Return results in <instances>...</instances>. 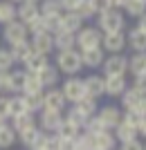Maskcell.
Returning <instances> with one entry per match:
<instances>
[{
  "label": "cell",
  "instance_id": "1",
  "mask_svg": "<svg viewBox=\"0 0 146 150\" xmlns=\"http://www.w3.org/2000/svg\"><path fill=\"white\" fill-rule=\"evenodd\" d=\"M54 67L58 72H63L68 76H74L83 69L81 63V52L79 50H65V52H56V58H54Z\"/></svg>",
  "mask_w": 146,
  "mask_h": 150
},
{
  "label": "cell",
  "instance_id": "2",
  "mask_svg": "<svg viewBox=\"0 0 146 150\" xmlns=\"http://www.w3.org/2000/svg\"><path fill=\"white\" fill-rule=\"evenodd\" d=\"M99 16V25L97 29L101 31V34H113V31H124V25H126V16L121 9H113L108 7L106 11L97 13Z\"/></svg>",
  "mask_w": 146,
  "mask_h": 150
},
{
  "label": "cell",
  "instance_id": "3",
  "mask_svg": "<svg viewBox=\"0 0 146 150\" xmlns=\"http://www.w3.org/2000/svg\"><path fill=\"white\" fill-rule=\"evenodd\" d=\"M74 36H76V50H79V52L95 50V47L101 45V31L97 29V27H85V25H83Z\"/></svg>",
  "mask_w": 146,
  "mask_h": 150
},
{
  "label": "cell",
  "instance_id": "4",
  "mask_svg": "<svg viewBox=\"0 0 146 150\" xmlns=\"http://www.w3.org/2000/svg\"><path fill=\"white\" fill-rule=\"evenodd\" d=\"M103 76H126L128 72V56L124 54H108L101 63Z\"/></svg>",
  "mask_w": 146,
  "mask_h": 150
},
{
  "label": "cell",
  "instance_id": "5",
  "mask_svg": "<svg viewBox=\"0 0 146 150\" xmlns=\"http://www.w3.org/2000/svg\"><path fill=\"white\" fill-rule=\"evenodd\" d=\"M61 94H63V99L68 101V103H72L74 105L79 99H83L85 96V90H83V79H76V76H70V79H65L63 85H61Z\"/></svg>",
  "mask_w": 146,
  "mask_h": 150
},
{
  "label": "cell",
  "instance_id": "6",
  "mask_svg": "<svg viewBox=\"0 0 146 150\" xmlns=\"http://www.w3.org/2000/svg\"><path fill=\"white\" fill-rule=\"evenodd\" d=\"M103 52L108 54H124L126 50V34L124 31H113V34H101V45Z\"/></svg>",
  "mask_w": 146,
  "mask_h": 150
},
{
  "label": "cell",
  "instance_id": "7",
  "mask_svg": "<svg viewBox=\"0 0 146 150\" xmlns=\"http://www.w3.org/2000/svg\"><path fill=\"white\" fill-rule=\"evenodd\" d=\"M68 101L63 99V94L58 88H47L43 90V110H50V112H63Z\"/></svg>",
  "mask_w": 146,
  "mask_h": 150
},
{
  "label": "cell",
  "instance_id": "8",
  "mask_svg": "<svg viewBox=\"0 0 146 150\" xmlns=\"http://www.w3.org/2000/svg\"><path fill=\"white\" fill-rule=\"evenodd\" d=\"M61 121H63V112H50V110H41V112H38V119H36V125H38V130L54 134V132L58 130Z\"/></svg>",
  "mask_w": 146,
  "mask_h": 150
},
{
  "label": "cell",
  "instance_id": "9",
  "mask_svg": "<svg viewBox=\"0 0 146 150\" xmlns=\"http://www.w3.org/2000/svg\"><path fill=\"white\" fill-rule=\"evenodd\" d=\"M2 38L9 45H14V43H20V40H27L29 34H27V27L20 20H11V23L2 25Z\"/></svg>",
  "mask_w": 146,
  "mask_h": 150
},
{
  "label": "cell",
  "instance_id": "10",
  "mask_svg": "<svg viewBox=\"0 0 146 150\" xmlns=\"http://www.w3.org/2000/svg\"><path fill=\"white\" fill-rule=\"evenodd\" d=\"M97 117H99V121H101L108 130H113L115 125L121 121V108L119 105H113V103H108V105H99Z\"/></svg>",
  "mask_w": 146,
  "mask_h": 150
},
{
  "label": "cell",
  "instance_id": "11",
  "mask_svg": "<svg viewBox=\"0 0 146 150\" xmlns=\"http://www.w3.org/2000/svg\"><path fill=\"white\" fill-rule=\"evenodd\" d=\"M128 88L126 76H103V96H121V92Z\"/></svg>",
  "mask_w": 146,
  "mask_h": 150
},
{
  "label": "cell",
  "instance_id": "12",
  "mask_svg": "<svg viewBox=\"0 0 146 150\" xmlns=\"http://www.w3.org/2000/svg\"><path fill=\"white\" fill-rule=\"evenodd\" d=\"M29 45H32V52L45 54V56H50L52 52H54V38H52V34H47V31L34 34V36L29 38Z\"/></svg>",
  "mask_w": 146,
  "mask_h": 150
},
{
  "label": "cell",
  "instance_id": "13",
  "mask_svg": "<svg viewBox=\"0 0 146 150\" xmlns=\"http://www.w3.org/2000/svg\"><path fill=\"white\" fill-rule=\"evenodd\" d=\"M45 65H50V56L38 54V52H32V54L23 61V69H25V72H29V74H38Z\"/></svg>",
  "mask_w": 146,
  "mask_h": 150
},
{
  "label": "cell",
  "instance_id": "14",
  "mask_svg": "<svg viewBox=\"0 0 146 150\" xmlns=\"http://www.w3.org/2000/svg\"><path fill=\"white\" fill-rule=\"evenodd\" d=\"M83 90H85V96H92V99H101L103 96V76L90 74L83 79Z\"/></svg>",
  "mask_w": 146,
  "mask_h": 150
},
{
  "label": "cell",
  "instance_id": "15",
  "mask_svg": "<svg viewBox=\"0 0 146 150\" xmlns=\"http://www.w3.org/2000/svg\"><path fill=\"white\" fill-rule=\"evenodd\" d=\"M113 130H115L113 132L115 141H119V144H126V141L137 139V125H130V123H126V121H119Z\"/></svg>",
  "mask_w": 146,
  "mask_h": 150
},
{
  "label": "cell",
  "instance_id": "16",
  "mask_svg": "<svg viewBox=\"0 0 146 150\" xmlns=\"http://www.w3.org/2000/svg\"><path fill=\"white\" fill-rule=\"evenodd\" d=\"M103 58H106V52L101 47H95V50H85L81 52V63L83 67H90V69H99L101 67Z\"/></svg>",
  "mask_w": 146,
  "mask_h": 150
},
{
  "label": "cell",
  "instance_id": "17",
  "mask_svg": "<svg viewBox=\"0 0 146 150\" xmlns=\"http://www.w3.org/2000/svg\"><path fill=\"white\" fill-rule=\"evenodd\" d=\"M36 76H38V81H41V85L47 90V88H56L58 79H61V72L54 67V63H50V65H45Z\"/></svg>",
  "mask_w": 146,
  "mask_h": 150
},
{
  "label": "cell",
  "instance_id": "18",
  "mask_svg": "<svg viewBox=\"0 0 146 150\" xmlns=\"http://www.w3.org/2000/svg\"><path fill=\"white\" fill-rule=\"evenodd\" d=\"M126 47H130L133 52H146V31L133 27L126 34Z\"/></svg>",
  "mask_w": 146,
  "mask_h": 150
},
{
  "label": "cell",
  "instance_id": "19",
  "mask_svg": "<svg viewBox=\"0 0 146 150\" xmlns=\"http://www.w3.org/2000/svg\"><path fill=\"white\" fill-rule=\"evenodd\" d=\"M38 5L36 2H20L18 7H16V20H20L23 25H27L29 20H34L38 16Z\"/></svg>",
  "mask_w": 146,
  "mask_h": 150
},
{
  "label": "cell",
  "instance_id": "20",
  "mask_svg": "<svg viewBox=\"0 0 146 150\" xmlns=\"http://www.w3.org/2000/svg\"><path fill=\"white\" fill-rule=\"evenodd\" d=\"M54 50L56 52H65V50H76V36L70 31H58L54 34Z\"/></svg>",
  "mask_w": 146,
  "mask_h": 150
},
{
  "label": "cell",
  "instance_id": "21",
  "mask_svg": "<svg viewBox=\"0 0 146 150\" xmlns=\"http://www.w3.org/2000/svg\"><path fill=\"white\" fill-rule=\"evenodd\" d=\"M74 110H79V112L83 114V117H95L97 114V110H99V99H92V96H83V99H79L74 103Z\"/></svg>",
  "mask_w": 146,
  "mask_h": 150
},
{
  "label": "cell",
  "instance_id": "22",
  "mask_svg": "<svg viewBox=\"0 0 146 150\" xmlns=\"http://www.w3.org/2000/svg\"><path fill=\"white\" fill-rule=\"evenodd\" d=\"M9 125H11V130H16V132L27 130V128H36V114L23 112V114H18V117L9 119Z\"/></svg>",
  "mask_w": 146,
  "mask_h": 150
},
{
  "label": "cell",
  "instance_id": "23",
  "mask_svg": "<svg viewBox=\"0 0 146 150\" xmlns=\"http://www.w3.org/2000/svg\"><path fill=\"white\" fill-rule=\"evenodd\" d=\"M128 72L133 76L146 74V52H133V56H128Z\"/></svg>",
  "mask_w": 146,
  "mask_h": 150
},
{
  "label": "cell",
  "instance_id": "24",
  "mask_svg": "<svg viewBox=\"0 0 146 150\" xmlns=\"http://www.w3.org/2000/svg\"><path fill=\"white\" fill-rule=\"evenodd\" d=\"M25 79H27V72H25V69H9V74H7L9 92H11V94H18V92H23Z\"/></svg>",
  "mask_w": 146,
  "mask_h": 150
},
{
  "label": "cell",
  "instance_id": "25",
  "mask_svg": "<svg viewBox=\"0 0 146 150\" xmlns=\"http://www.w3.org/2000/svg\"><path fill=\"white\" fill-rule=\"evenodd\" d=\"M83 23H85V20L79 18L74 11H65L63 16H61V29H63V31H70V34H76V31L83 27Z\"/></svg>",
  "mask_w": 146,
  "mask_h": 150
},
{
  "label": "cell",
  "instance_id": "26",
  "mask_svg": "<svg viewBox=\"0 0 146 150\" xmlns=\"http://www.w3.org/2000/svg\"><path fill=\"white\" fill-rule=\"evenodd\" d=\"M9 54H11L14 63H23L29 54H32V45H29V38L27 40H20V43L9 45Z\"/></svg>",
  "mask_w": 146,
  "mask_h": 150
},
{
  "label": "cell",
  "instance_id": "27",
  "mask_svg": "<svg viewBox=\"0 0 146 150\" xmlns=\"http://www.w3.org/2000/svg\"><path fill=\"white\" fill-rule=\"evenodd\" d=\"M142 96H144V94H140L133 85H128V88L121 92V96H119V99H121V110L137 108V105H140V101H142Z\"/></svg>",
  "mask_w": 146,
  "mask_h": 150
},
{
  "label": "cell",
  "instance_id": "28",
  "mask_svg": "<svg viewBox=\"0 0 146 150\" xmlns=\"http://www.w3.org/2000/svg\"><path fill=\"white\" fill-rule=\"evenodd\" d=\"M92 146L95 150H115V137L110 130H103L99 134H92Z\"/></svg>",
  "mask_w": 146,
  "mask_h": 150
},
{
  "label": "cell",
  "instance_id": "29",
  "mask_svg": "<svg viewBox=\"0 0 146 150\" xmlns=\"http://www.w3.org/2000/svg\"><path fill=\"white\" fill-rule=\"evenodd\" d=\"M7 105H9V119L18 117L23 112H29L25 108V101H23V94H16V96H7Z\"/></svg>",
  "mask_w": 146,
  "mask_h": 150
},
{
  "label": "cell",
  "instance_id": "30",
  "mask_svg": "<svg viewBox=\"0 0 146 150\" xmlns=\"http://www.w3.org/2000/svg\"><path fill=\"white\" fill-rule=\"evenodd\" d=\"M16 141H18V134H16V130H11L9 123H7L5 128H0V150L11 148Z\"/></svg>",
  "mask_w": 146,
  "mask_h": 150
},
{
  "label": "cell",
  "instance_id": "31",
  "mask_svg": "<svg viewBox=\"0 0 146 150\" xmlns=\"http://www.w3.org/2000/svg\"><path fill=\"white\" fill-rule=\"evenodd\" d=\"M23 101H25V108L32 114H38L43 110V92L41 94H23Z\"/></svg>",
  "mask_w": 146,
  "mask_h": 150
},
{
  "label": "cell",
  "instance_id": "32",
  "mask_svg": "<svg viewBox=\"0 0 146 150\" xmlns=\"http://www.w3.org/2000/svg\"><path fill=\"white\" fill-rule=\"evenodd\" d=\"M43 90H45V88L41 85L38 76L27 72V79H25V85H23V92H20V94H41Z\"/></svg>",
  "mask_w": 146,
  "mask_h": 150
},
{
  "label": "cell",
  "instance_id": "33",
  "mask_svg": "<svg viewBox=\"0 0 146 150\" xmlns=\"http://www.w3.org/2000/svg\"><path fill=\"white\" fill-rule=\"evenodd\" d=\"M38 11H41V16H54V13H63V9H61L58 0H41Z\"/></svg>",
  "mask_w": 146,
  "mask_h": 150
},
{
  "label": "cell",
  "instance_id": "34",
  "mask_svg": "<svg viewBox=\"0 0 146 150\" xmlns=\"http://www.w3.org/2000/svg\"><path fill=\"white\" fill-rule=\"evenodd\" d=\"M11 20H16V5L2 0V2H0V25H7V23H11Z\"/></svg>",
  "mask_w": 146,
  "mask_h": 150
},
{
  "label": "cell",
  "instance_id": "35",
  "mask_svg": "<svg viewBox=\"0 0 146 150\" xmlns=\"http://www.w3.org/2000/svg\"><path fill=\"white\" fill-rule=\"evenodd\" d=\"M79 128H76V125H72L70 121H61V125H58V130L54 132V134H56V137H61V139H76L79 137Z\"/></svg>",
  "mask_w": 146,
  "mask_h": 150
},
{
  "label": "cell",
  "instance_id": "36",
  "mask_svg": "<svg viewBox=\"0 0 146 150\" xmlns=\"http://www.w3.org/2000/svg\"><path fill=\"white\" fill-rule=\"evenodd\" d=\"M124 13H128L130 18H140L142 13L146 11V5L142 2V0H126V5H124V9H121Z\"/></svg>",
  "mask_w": 146,
  "mask_h": 150
},
{
  "label": "cell",
  "instance_id": "37",
  "mask_svg": "<svg viewBox=\"0 0 146 150\" xmlns=\"http://www.w3.org/2000/svg\"><path fill=\"white\" fill-rule=\"evenodd\" d=\"M38 125L36 128H27V130H20V132H16V134H18V141L23 146H25V148H32V144L34 141H36V137H38Z\"/></svg>",
  "mask_w": 146,
  "mask_h": 150
},
{
  "label": "cell",
  "instance_id": "38",
  "mask_svg": "<svg viewBox=\"0 0 146 150\" xmlns=\"http://www.w3.org/2000/svg\"><path fill=\"white\" fill-rule=\"evenodd\" d=\"M61 16H63V13L43 16V18H45V31H47V34H52V36H54V34H58V31H63V29H61Z\"/></svg>",
  "mask_w": 146,
  "mask_h": 150
},
{
  "label": "cell",
  "instance_id": "39",
  "mask_svg": "<svg viewBox=\"0 0 146 150\" xmlns=\"http://www.w3.org/2000/svg\"><path fill=\"white\" fill-rule=\"evenodd\" d=\"M63 119L65 121H70L72 125H76L79 130H83V125H85V121H88V117H83L79 110H74V108H70V112H65L63 114Z\"/></svg>",
  "mask_w": 146,
  "mask_h": 150
},
{
  "label": "cell",
  "instance_id": "40",
  "mask_svg": "<svg viewBox=\"0 0 146 150\" xmlns=\"http://www.w3.org/2000/svg\"><path fill=\"white\" fill-rule=\"evenodd\" d=\"M83 130L85 132H90V134H99V132H103V130H108V128H106V125L101 123V121H99V117H90L88 121H85V125H83Z\"/></svg>",
  "mask_w": 146,
  "mask_h": 150
},
{
  "label": "cell",
  "instance_id": "41",
  "mask_svg": "<svg viewBox=\"0 0 146 150\" xmlns=\"http://www.w3.org/2000/svg\"><path fill=\"white\" fill-rule=\"evenodd\" d=\"M25 27H27V34H29V36H34V34H43V31H45V18L38 13L36 18L29 20Z\"/></svg>",
  "mask_w": 146,
  "mask_h": 150
},
{
  "label": "cell",
  "instance_id": "42",
  "mask_svg": "<svg viewBox=\"0 0 146 150\" xmlns=\"http://www.w3.org/2000/svg\"><path fill=\"white\" fill-rule=\"evenodd\" d=\"M74 13L79 16V18H83V20H88V18H92V16H95V11H92V7L88 5V0H79V5H76Z\"/></svg>",
  "mask_w": 146,
  "mask_h": 150
},
{
  "label": "cell",
  "instance_id": "43",
  "mask_svg": "<svg viewBox=\"0 0 146 150\" xmlns=\"http://www.w3.org/2000/svg\"><path fill=\"white\" fill-rule=\"evenodd\" d=\"M14 58L11 54H9V50H0V72H9V69H14Z\"/></svg>",
  "mask_w": 146,
  "mask_h": 150
},
{
  "label": "cell",
  "instance_id": "44",
  "mask_svg": "<svg viewBox=\"0 0 146 150\" xmlns=\"http://www.w3.org/2000/svg\"><path fill=\"white\" fill-rule=\"evenodd\" d=\"M88 5L92 7V11H95V16L97 13H101V11H106L108 9V0H88Z\"/></svg>",
  "mask_w": 146,
  "mask_h": 150
},
{
  "label": "cell",
  "instance_id": "45",
  "mask_svg": "<svg viewBox=\"0 0 146 150\" xmlns=\"http://www.w3.org/2000/svg\"><path fill=\"white\" fill-rule=\"evenodd\" d=\"M41 150H58V137L47 132V139H45V144H43Z\"/></svg>",
  "mask_w": 146,
  "mask_h": 150
},
{
  "label": "cell",
  "instance_id": "46",
  "mask_svg": "<svg viewBox=\"0 0 146 150\" xmlns=\"http://www.w3.org/2000/svg\"><path fill=\"white\" fill-rule=\"evenodd\" d=\"M133 88L137 90L140 94H144V96H146V74L135 76V81H133Z\"/></svg>",
  "mask_w": 146,
  "mask_h": 150
},
{
  "label": "cell",
  "instance_id": "47",
  "mask_svg": "<svg viewBox=\"0 0 146 150\" xmlns=\"http://www.w3.org/2000/svg\"><path fill=\"white\" fill-rule=\"evenodd\" d=\"M119 150H144V141H140V137H137V139H133V141L121 144Z\"/></svg>",
  "mask_w": 146,
  "mask_h": 150
},
{
  "label": "cell",
  "instance_id": "48",
  "mask_svg": "<svg viewBox=\"0 0 146 150\" xmlns=\"http://www.w3.org/2000/svg\"><path fill=\"white\" fill-rule=\"evenodd\" d=\"M58 150H76L74 139H61L58 137Z\"/></svg>",
  "mask_w": 146,
  "mask_h": 150
},
{
  "label": "cell",
  "instance_id": "49",
  "mask_svg": "<svg viewBox=\"0 0 146 150\" xmlns=\"http://www.w3.org/2000/svg\"><path fill=\"white\" fill-rule=\"evenodd\" d=\"M0 119L9 121V105H7V96H2V94H0Z\"/></svg>",
  "mask_w": 146,
  "mask_h": 150
},
{
  "label": "cell",
  "instance_id": "50",
  "mask_svg": "<svg viewBox=\"0 0 146 150\" xmlns=\"http://www.w3.org/2000/svg\"><path fill=\"white\" fill-rule=\"evenodd\" d=\"M58 2H61V9H63V13H65V11H74L76 5H79V0H58Z\"/></svg>",
  "mask_w": 146,
  "mask_h": 150
},
{
  "label": "cell",
  "instance_id": "51",
  "mask_svg": "<svg viewBox=\"0 0 146 150\" xmlns=\"http://www.w3.org/2000/svg\"><path fill=\"white\" fill-rule=\"evenodd\" d=\"M137 137H144L146 139V117H142L140 123H137Z\"/></svg>",
  "mask_w": 146,
  "mask_h": 150
},
{
  "label": "cell",
  "instance_id": "52",
  "mask_svg": "<svg viewBox=\"0 0 146 150\" xmlns=\"http://www.w3.org/2000/svg\"><path fill=\"white\" fill-rule=\"evenodd\" d=\"M137 29H142V31H146V11L142 13L140 18H137Z\"/></svg>",
  "mask_w": 146,
  "mask_h": 150
},
{
  "label": "cell",
  "instance_id": "53",
  "mask_svg": "<svg viewBox=\"0 0 146 150\" xmlns=\"http://www.w3.org/2000/svg\"><path fill=\"white\" fill-rule=\"evenodd\" d=\"M137 112H140L142 117H146V96H142V101H140V105H137Z\"/></svg>",
  "mask_w": 146,
  "mask_h": 150
},
{
  "label": "cell",
  "instance_id": "54",
  "mask_svg": "<svg viewBox=\"0 0 146 150\" xmlns=\"http://www.w3.org/2000/svg\"><path fill=\"white\" fill-rule=\"evenodd\" d=\"M7 123H9V121H7V119H0V128H5Z\"/></svg>",
  "mask_w": 146,
  "mask_h": 150
},
{
  "label": "cell",
  "instance_id": "55",
  "mask_svg": "<svg viewBox=\"0 0 146 150\" xmlns=\"http://www.w3.org/2000/svg\"><path fill=\"white\" fill-rule=\"evenodd\" d=\"M23 2H36V5H38V2H41V0H23Z\"/></svg>",
  "mask_w": 146,
  "mask_h": 150
},
{
  "label": "cell",
  "instance_id": "56",
  "mask_svg": "<svg viewBox=\"0 0 146 150\" xmlns=\"http://www.w3.org/2000/svg\"><path fill=\"white\" fill-rule=\"evenodd\" d=\"M7 2H14V5H16V2H23V0H7Z\"/></svg>",
  "mask_w": 146,
  "mask_h": 150
},
{
  "label": "cell",
  "instance_id": "57",
  "mask_svg": "<svg viewBox=\"0 0 146 150\" xmlns=\"http://www.w3.org/2000/svg\"><path fill=\"white\" fill-rule=\"evenodd\" d=\"M144 150H146V141H144Z\"/></svg>",
  "mask_w": 146,
  "mask_h": 150
},
{
  "label": "cell",
  "instance_id": "58",
  "mask_svg": "<svg viewBox=\"0 0 146 150\" xmlns=\"http://www.w3.org/2000/svg\"><path fill=\"white\" fill-rule=\"evenodd\" d=\"M142 2H144V5H146V0H142Z\"/></svg>",
  "mask_w": 146,
  "mask_h": 150
}]
</instances>
